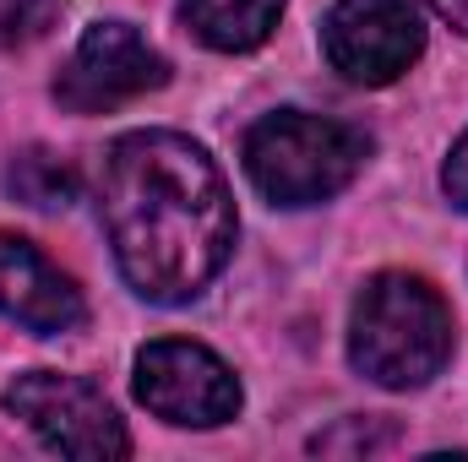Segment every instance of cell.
<instances>
[{
  "label": "cell",
  "mask_w": 468,
  "mask_h": 462,
  "mask_svg": "<svg viewBox=\"0 0 468 462\" xmlns=\"http://www.w3.org/2000/svg\"><path fill=\"white\" fill-rule=\"evenodd\" d=\"M99 207L120 278L153 305L197 299L234 250V196L180 131H131L110 142L99 169Z\"/></svg>",
  "instance_id": "cell-1"
},
{
  "label": "cell",
  "mask_w": 468,
  "mask_h": 462,
  "mask_svg": "<svg viewBox=\"0 0 468 462\" xmlns=\"http://www.w3.org/2000/svg\"><path fill=\"white\" fill-rule=\"evenodd\" d=\"M452 305L414 272H376L349 316V364L387 386L414 392L452 359Z\"/></svg>",
  "instance_id": "cell-2"
},
{
  "label": "cell",
  "mask_w": 468,
  "mask_h": 462,
  "mask_svg": "<svg viewBox=\"0 0 468 462\" xmlns=\"http://www.w3.org/2000/svg\"><path fill=\"white\" fill-rule=\"evenodd\" d=\"M370 142L344 120L278 110L245 131V174L272 207H316L359 174Z\"/></svg>",
  "instance_id": "cell-3"
},
{
  "label": "cell",
  "mask_w": 468,
  "mask_h": 462,
  "mask_svg": "<svg viewBox=\"0 0 468 462\" xmlns=\"http://www.w3.org/2000/svg\"><path fill=\"white\" fill-rule=\"evenodd\" d=\"M5 414H16L49 452L77 462H115L131 457V436L115 403L82 381V375H60V370H27L5 386Z\"/></svg>",
  "instance_id": "cell-4"
},
{
  "label": "cell",
  "mask_w": 468,
  "mask_h": 462,
  "mask_svg": "<svg viewBox=\"0 0 468 462\" xmlns=\"http://www.w3.org/2000/svg\"><path fill=\"white\" fill-rule=\"evenodd\" d=\"M136 397L147 414L180 430H218L239 414L234 370L191 338H164L136 353Z\"/></svg>",
  "instance_id": "cell-5"
},
{
  "label": "cell",
  "mask_w": 468,
  "mask_h": 462,
  "mask_svg": "<svg viewBox=\"0 0 468 462\" xmlns=\"http://www.w3.org/2000/svg\"><path fill=\"white\" fill-rule=\"evenodd\" d=\"M425 49V22L414 0H338L322 22V55L359 88L398 82Z\"/></svg>",
  "instance_id": "cell-6"
},
{
  "label": "cell",
  "mask_w": 468,
  "mask_h": 462,
  "mask_svg": "<svg viewBox=\"0 0 468 462\" xmlns=\"http://www.w3.org/2000/svg\"><path fill=\"white\" fill-rule=\"evenodd\" d=\"M164 82H169V60L131 22H93L71 49L66 71L55 77V99L71 115H110Z\"/></svg>",
  "instance_id": "cell-7"
},
{
  "label": "cell",
  "mask_w": 468,
  "mask_h": 462,
  "mask_svg": "<svg viewBox=\"0 0 468 462\" xmlns=\"http://www.w3.org/2000/svg\"><path fill=\"white\" fill-rule=\"evenodd\" d=\"M0 316L38 338H60L88 321V299L33 239L0 234Z\"/></svg>",
  "instance_id": "cell-8"
},
{
  "label": "cell",
  "mask_w": 468,
  "mask_h": 462,
  "mask_svg": "<svg viewBox=\"0 0 468 462\" xmlns=\"http://www.w3.org/2000/svg\"><path fill=\"white\" fill-rule=\"evenodd\" d=\"M283 5L289 0H180V22L207 49L245 55V49H256V44L272 38Z\"/></svg>",
  "instance_id": "cell-9"
},
{
  "label": "cell",
  "mask_w": 468,
  "mask_h": 462,
  "mask_svg": "<svg viewBox=\"0 0 468 462\" xmlns=\"http://www.w3.org/2000/svg\"><path fill=\"white\" fill-rule=\"evenodd\" d=\"M5 191L22 202V207H38V213H55V207H71L77 202V169L44 147H27L11 158L5 169Z\"/></svg>",
  "instance_id": "cell-10"
},
{
  "label": "cell",
  "mask_w": 468,
  "mask_h": 462,
  "mask_svg": "<svg viewBox=\"0 0 468 462\" xmlns=\"http://www.w3.org/2000/svg\"><path fill=\"white\" fill-rule=\"evenodd\" d=\"M60 22V0H0V44L27 49Z\"/></svg>",
  "instance_id": "cell-11"
},
{
  "label": "cell",
  "mask_w": 468,
  "mask_h": 462,
  "mask_svg": "<svg viewBox=\"0 0 468 462\" xmlns=\"http://www.w3.org/2000/svg\"><path fill=\"white\" fill-rule=\"evenodd\" d=\"M392 441H398V430H392L387 419H349V430L316 436V441H311V452H333V457H338V452H349V457L365 452V457H370V452H387Z\"/></svg>",
  "instance_id": "cell-12"
},
{
  "label": "cell",
  "mask_w": 468,
  "mask_h": 462,
  "mask_svg": "<svg viewBox=\"0 0 468 462\" xmlns=\"http://www.w3.org/2000/svg\"><path fill=\"white\" fill-rule=\"evenodd\" d=\"M441 185H447V196L468 213V131L458 136V147H452V158H447V169H441Z\"/></svg>",
  "instance_id": "cell-13"
},
{
  "label": "cell",
  "mask_w": 468,
  "mask_h": 462,
  "mask_svg": "<svg viewBox=\"0 0 468 462\" xmlns=\"http://www.w3.org/2000/svg\"><path fill=\"white\" fill-rule=\"evenodd\" d=\"M425 5H431L441 22H452L458 33H468V0H425Z\"/></svg>",
  "instance_id": "cell-14"
}]
</instances>
